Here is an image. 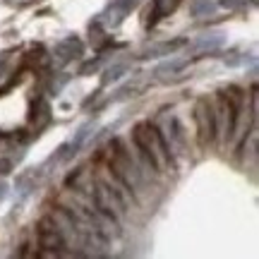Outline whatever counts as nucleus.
<instances>
[{
  "label": "nucleus",
  "mask_w": 259,
  "mask_h": 259,
  "mask_svg": "<svg viewBox=\"0 0 259 259\" xmlns=\"http://www.w3.org/2000/svg\"><path fill=\"white\" fill-rule=\"evenodd\" d=\"M38 242H41V247H46L51 252H58L60 247H65V238H63V231H60L58 221L44 219V221L38 223Z\"/></svg>",
  "instance_id": "7ed1b4c3"
},
{
  "label": "nucleus",
  "mask_w": 259,
  "mask_h": 259,
  "mask_svg": "<svg viewBox=\"0 0 259 259\" xmlns=\"http://www.w3.org/2000/svg\"><path fill=\"white\" fill-rule=\"evenodd\" d=\"M176 5H178V0H156V3H154V22H156L161 15H168Z\"/></svg>",
  "instance_id": "20e7f679"
},
{
  "label": "nucleus",
  "mask_w": 259,
  "mask_h": 259,
  "mask_svg": "<svg viewBox=\"0 0 259 259\" xmlns=\"http://www.w3.org/2000/svg\"><path fill=\"white\" fill-rule=\"evenodd\" d=\"M132 137H135V144H137L139 154L147 161L149 168L166 170V168L173 166V158H170V151H168L166 142H163L161 132L151 122H139L137 127H135V132H132Z\"/></svg>",
  "instance_id": "f257e3e1"
},
{
  "label": "nucleus",
  "mask_w": 259,
  "mask_h": 259,
  "mask_svg": "<svg viewBox=\"0 0 259 259\" xmlns=\"http://www.w3.org/2000/svg\"><path fill=\"white\" fill-rule=\"evenodd\" d=\"M194 118H197V127H199V142L204 147L211 144L216 137V113L206 101H199L194 108Z\"/></svg>",
  "instance_id": "f03ea898"
}]
</instances>
